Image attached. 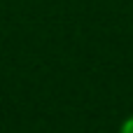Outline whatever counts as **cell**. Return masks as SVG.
Masks as SVG:
<instances>
[{
  "mask_svg": "<svg viewBox=\"0 0 133 133\" xmlns=\"http://www.w3.org/2000/svg\"><path fill=\"white\" fill-rule=\"evenodd\" d=\"M119 133H133V117H129V119L122 124V131Z\"/></svg>",
  "mask_w": 133,
  "mask_h": 133,
  "instance_id": "cell-1",
  "label": "cell"
}]
</instances>
